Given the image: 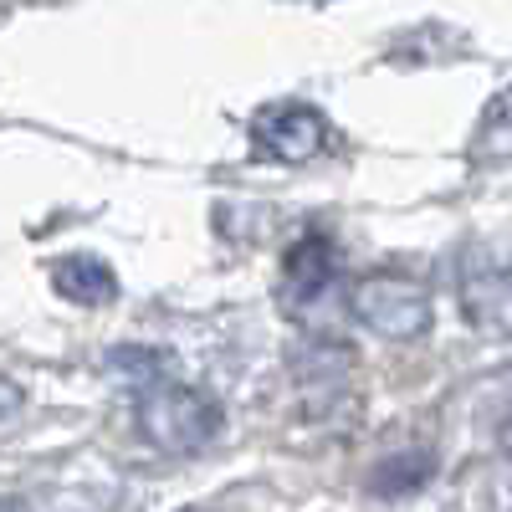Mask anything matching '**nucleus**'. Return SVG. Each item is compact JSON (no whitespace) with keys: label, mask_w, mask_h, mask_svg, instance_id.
Instances as JSON below:
<instances>
[{"label":"nucleus","mask_w":512,"mask_h":512,"mask_svg":"<svg viewBox=\"0 0 512 512\" xmlns=\"http://www.w3.org/2000/svg\"><path fill=\"white\" fill-rule=\"evenodd\" d=\"M52 287L67 297V303H77V308H103V303H113V297H118L113 267L103 262V256H88V251L52 262Z\"/></svg>","instance_id":"nucleus-6"},{"label":"nucleus","mask_w":512,"mask_h":512,"mask_svg":"<svg viewBox=\"0 0 512 512\" xmlns=\"http://www.w3.org/2000/svg\"><path fill=\"white\" fill-rule=\"evenodd\" d=\"M251 144L256 154L282 159V164H303L328 144V123L323 113H313L308 103H277L267 113H256L251 123Z\"/></svg>","instance_id":"nucleus-4"},{"label":"nucleus","mask_w":512,"mask_h":512,"mask_svg":"<svg viewBox=\"0 0 512 512\" xmlns=\"http://www.w3.org/2000/svg\"><path fill=\"white\" fill-rule=\"evenodd\" d=\"M461 308L477 328L512 338V267H466L461 272Z\"/></svg>","instance_id":"nucleus-5"},{"label":"nucleus","mask_w":512,"mask_h":512,"mask_svg":"<svg viewBox=\"0 0 512 512\" xmlns=\"http://www.w3.org/2000/svg\"><path fill=\"white\" fill-rule=\"evenodd\" d=\"M139 436L164 456H195L221 436V405L190 384H149L134 405Z\"/></svg>","instance_id":"nucleus-1"},{"label":"nucleus","mask_w":512,"mask_h":512,"mask_svg":"<svg viewBox=\"0 0 512 512\" xmlns=\"http://www.w3.org/2000/svg\"><path fill=\"white\" fill-rule=\"evenodd\" d=\"M431 472H436V456L431 451H405V456H390V461L374 466V487L379 492H410Z\"/></svg>","instance_id":"nucleus-7"},{"label":"nucleus","mask_w":512,"mask_h":512,"mask_svg":"<svg viewBox=\"0 0 512 512\" xmlns=\"http://www.w3.org/2000/svg\"><path fill=\"white\" fill-rule=\"evenodd\" d=\"M502 451H507V456H512V420H507V425H502Z\"/></svg>","instance_id":"nucleus-9"},{"label":"nucleus","mask_w":512,"mask_h":512,"mask_svg":"<svg viewBox=\"0 0 512 512\" xmlns=\"http://www.w3.org/2000/svg\"><path fill=\"white\" fill-rule=\"evenodd\" d=\"M333 277H338V251L328 236L308 231L303 241H292L287 256H282V282H277V297L292 318H303L308 308L328 303L333 292Z\"/></svg>","instance_id":"nucleus-3"},{"label":"nucleus","mask_w":512,"mask_h":512,"mask_svg":"<svg viewBox=\"0 0 512 512\" xmlns=\"http://www.w3.org/2000/svg\"><path fill=\"white\" fill-rule=\"evenodd\" d=\"M21 410H26V390H21L16 379L0 374V420H16Z\"/></svg>","instance_id":"nucleus-8"},{"label":"nucleus","mask_w":512,"mask_h":512,"mask_svg":"<svg viewBox=\"0 0 512 512\" xmlns=\"http://www.w3.org/2000/svg\"><path fill=\"white\" fill-rule=\"evenodd\" d=\"M349 308H354V318L369 333L390 338V344L425 338L431 323H436V303H431V292H425V282L400 277V272H369V277H359L354 292H349Z\"/></svg>","instance_id":"nucleus-2"}]
</instances>
